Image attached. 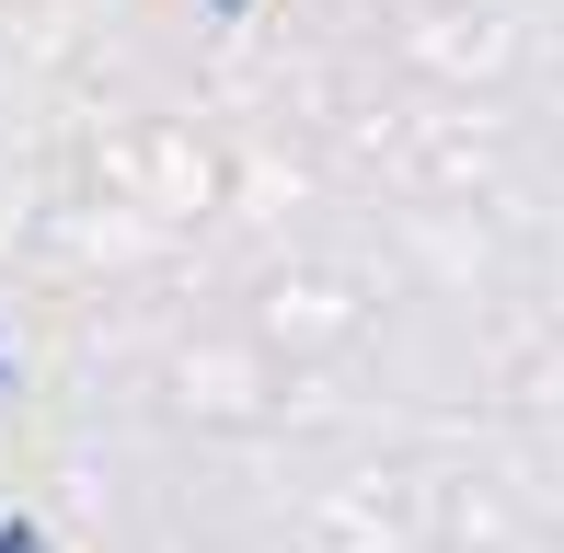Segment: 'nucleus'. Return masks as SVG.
<instances>
[{
    "label": "nucleus",
    "mask_w": 564,
    "mask_h": 553,
    "mask_svg": "<svg viewBox=\"0 0 564 553\" xmlns=\"http://www.w3.org/2000/svg\"><path fill=\"white\" fill-rule=\"evenodd\" d=\"M219 12H242V0H219Z\"/></svg>",
    "instance_id": "nucleus-2"
},
{
    "label": "nucleus",
    "mask_w": 564,
    "mask_h": 553,
    "mask_svg": "<svg viewBox=\"0 0 564 553\" xmlns=\"http://www.w3.org/2000/svg\"><path fill=\"white\" fill-rule=\"evenodd\" d=\"M0 553H35V531H23V519H0Z\"/></svg>",
    "instance_id": "nucleus-1"
},
{
    "label": "nucleus",
    "mask_w": 564,
    "mask_h": 553,
    "mask_svg": "<svg viewBox=\"0 0 564 553\" xmlns=\"http://www.w3.org/2000/svg\"><path fill=\"white\" fill-rule=\"evenodd\" d=\"M0 381H12V369H0Z\"/></svg>",
    "instance_id": "nucleus-3"
}]
</instances>
